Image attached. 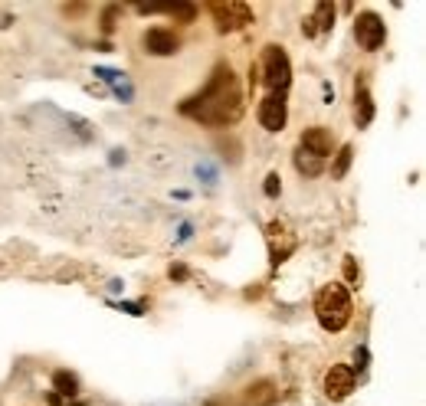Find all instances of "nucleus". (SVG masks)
Returning a JSON list of instances; mask_svg holds the SVG:
<instances>
[{
    "instance_id": "1",
    "label": "nucleus",
    "mask_w": 426,
    "mask_h": 406,
    "mask_svg": "<svg viewBox=\"0 0 426 406\" xmlns=\"http://www.w3.org/2000/svg\"><path fill=\"white\" fill-rule=\"evenodd\" d=\"M180 115H187V118H194L200 125H210V128L237 125L239 115H243V92H239L233 69L227 63H220L213 69L210 82L203 85V92H197L187 102H180Z\"/></svg>"
},
{
    "instance_id": "2",
    "label": "nucleus",
    "mask_w": 426,
    "mask_h": 406,
    "mask_svg": "<svg viewBox=\"0 0 426 406\" xmlns=\"http://www.w3.org/2000/svg\"><path fill=\"white\" fill-rule=\"evenodd\" d=\"M354 315V305H351V295L341 282H328L318 288L315 295V318L325 331H344Z\"/></svg>"
},
{
    "instance_id": "3",
    "label": "nucleus",
    "mask_w": 426,
    "mask_h": 406,
    "mask_svg": "<svg viewBox=\"0 0 426 406\" xmlns=\"http://www.w3.org/2000/svg\"><path fill=\"white\" fill-rule=\"evenodd\" d=\"M256 69H259V82H263L269 92H285V85L292 79L289 53H285L282 46H275V43H269V46L263 49V63Z\"/></svg>"
},
{
    "instance_id": "4",
    "label": "nucleus",
    "mask_w": 426,
    "mask_h": 406,
    "mask_svg": "<svg viewBox=\"0 0 426 406\" xmlns=\"http://www.w3.org/2000/svg\"><path fill=\"white\" fill-rule=\"evenodd\" d=\"M210 17L217 23V33H237L253 23V7L243 0H217L210 4Z\"/></svg>"
},
{
    "instance_id": "5",
    "label": "nucleus",
    "mask_w": 426,
    "mask_h": 406,
    "mask_svg": "<svg viewBox=\"0 0 426 406\" xmlns=\"http://www.w3.org/2000/svg\"><path fill=\"white\" fill-rule=\"evenodd\" d=\"M279 400V387L275 380H256L249 387H243L237 397H217L207 406H272Z\"/></svg>"
},
{
    "instance_id": "6",
    "label": "nucleus",
    "mask_w": 426,
    "mask_h": 406,
    "mask_svg": "<svg viewBox=\"0 0 426 406\" xmlns=\"http://www.w3.org/2000/svg\"><path fill=\"white\" fill-rule=\"evenodd\" d=\"M354 39H358V46L368 49V53L380 49V46H384V39H387V27H384V20H380L377 13H370V10L358 13V20H354Z\"/></svg>"
},
{
    "instance_id": "7",
    "label": "nucleus",
    "mask_w": 426,
    "mask_h": 406,
    "mask_svg": "<svg viewBox=\"0 0 426 406\" xmlns=\"http://www.w3.org/2000/svg\"><path fill=\"white\" fill-rule=\"evenodd\" d=\"M285 122H289V102H285V92H269L259 102V125L265 132H282Z\"/></svg>"
},
{
    "instance_id": "8",
    "label": "nucleus",
    "mask_w": 426,
    "mask_h": 406,
    "mask_svg": "<svg viewBox=\"0 0 426 406\" xmlns=\"http://www.w3.org/2000/svg\"><path fill=\"white\" fill-rule=\"evenodd\" d=\"M354 390V367L351 364H332V370L325 374V397L341 403V400L351 397Z\"/></svg>"
},
{
    "instance_id": "9",
    "label": "nucleus",
    "mask_w": 426,
    "mask_h": 406,
    "mask_svg": "<svg viewBox=\"0 0 426 406\" xmlns=\"http://www.w3.org/2000/svg\"><path fill=\"white\" fill-rule=\"evenodd\" d=\"M265 243H269V262L272 265L285 262V259L295 253V236L279 223V220H272V223L265 227Z\"/></svg>"
},
{
    "instance_id": "10",
    "label": "nucleus",
    "mask_w": 426,
    "mask_h": 406,
    "mask_svg": "<svg viewBox=\"0 0 426 406\" xmlns=\"http://www.w3.org/2000/svg\"><path fill=\"white\" fill-rule=\"evenodd\" d=\"M299 148H302V151H308V154H315L318 161H325V158L334 151V134H332V128H325V125H312V128H305Z\"/></svg>"
},
{
    "instance_id": "11",
    "label": "nucleus",
    "mask_w": 426,
    "mask_h": 406,
    "mask_svg": "<svg viewBox=\"0 0 426 406\" xmlns=\"http://www.w3.org/2000/svg\"><path fill=\"white\" fill-rule=\"evenodd\" d=\"M144 53H151V56H174L180 49V39L174 37V30H164V27H154L144 33Z\"/></svg>"
},
{
    "instance_id": "12",
    "label": "nucleus",
    "mask_w": 426,
    "mask_h": 406,
    "mask_svg": "<svg viewBox=\"0 0 426 406\" xmlns=\"http://www.w3.org/2000/svg\"><path fill=\"white\" fill-rule=\"evenodd\" d=\"M354 122H358V128H368L374 122V99H370V89L364 85V79L354 82Z\"/></svg>"
},
{
    "instance_id": "13",
    "label": "nucleus",
    "mask_w": 426,
    "mask_h": 406,
    "mask_svg": "<svg viewBox=\"0 0 426 406\" xmlns=\"http://www.w3.org/2000/svg\"><path fill=\"white\" fill-rule=\"evenodd\" d=\"M334 4L332 0H322V4H315V13L308 17V23H312L315 33H322V30H332L334 27Z\"/></svg>"
},
{
    "instance_id": "14",
    "label": "nucleus",
    "mask_w": 426,
    "mask_h": 406,
    "mask_svg": "<svg viewBox=\"0 0 426 406\" xmlns=\"http://www.w3.org/2000/svg\"><path fill=\"white\" fill-rule=\"evenodd\" d=\"M53 387H56V397H76L79 393V380H76V374H69V370H56L53 374Z\"/></svg>"
},
{
    "instance_id": "15",
    "label": "nucleus",
    "mask_w": 426,
    "mask_h": 406,
    "mask_svg": "<svg viewBox=\"0 0 426 406\" xmlns=\"http://www.w3.org/2000/svg\"><path fill=\"white\" fill-rule=\"evenodd\" d=\"M292 161H295V170H299V174H305V177H318V174H322V161H318L315 154L302 151V148L295 151Z\"/></svg>"
},
{
    "instance_id": "16",
    "label": "nucleus",
    "mask_w": 426,
    "mask_h": 406,
    "mask_svg": "<svg viewBox=\"0 0 426 406\" xmlns=\"http://www.w3.org/2000/svg\"><path fill=\"white\" fill-rule=\"evenodd\" d=\"M351 161H354V148L351 144H344L338 154H334V164H332V180H344V174H348Z\"/></svg>"
},
{
    "instance_id": "17",
    "label": "nucleus",
    "mask_w": 426,
    "mask_h": 406,
    "mask_svg": "<svg viewBox=\"0 0 426 406\" xmlns=\"http://www.w3.org/2000/svg\"><path fill=\"white\" fill-rule=\"evenodd\" d=\"M168 13L174 20H180V23H194V17H197V7H194V4H168Z\"/></svg>"
},
{
    "instance_id": "18",
    "label": "nucleus",
    "mask_w": 426,
    "mask_h": 406,
    "mask_svg": "<svg viewBox=\"0 0 426 406\" xmlns=\"http://www.w3.org/2000/svg\"><path fill=\"white\" fill-rule=\"evenodd\" d=\"M263 190H265V197H279V190H282V180H279V174H269V177H265V184H263Z\"/></svg>"
},
{
    "instance_id": "19",
    "label": "nucleus",
    "mask_w": 426,
    "mask_h": 406,
    "mask_svg": "<svg viewBox=\"0 0 426 406\" xmlns=\"http://www.w3.org/2000/svg\"><path fill=\"white\" fill-rule=\"evenodd\" d=\"M344 279H348V282H354V285H358V279H361L358 265H354V255H344Z\"/></svg>"
},
{
    "instance_id": "20",
    "label": "nucleus",
    "mask_w": 426,
    "mask_h": 406,
    "mask_svg": "<svg viewBox=\"0 0 426 406\" xmlns=\"http://www.w3.org/2000/svg\"><path fill=\"white\" fill-rule=\"evenodd\" d=\"M138 13H168V4H138Z\"/></svg>"
},
{
    "instance_id": "21",
    "label": "nucleus",
    "mask_w": 426,
    "mask_h": 406,
    "mask_svg": "<svg viewBox=\"0 0 426 406\" xmlns=\"http://www.w3.org/2000/svg\"><path fill=\"white\" fill-rule=\"evenodd\" d=\"M112 27H115V7H108L102 17V33H112Z\"/></svg>"
},
{
    "instance_id": "22",
    "label": "nucleus",
    "mask_w": 426,
    "mask_h": 406,
    "mask_svg": "<svg viewBox=\"0 0 426 406\" xmlns=\"http://www.w3.org/2000/svg\"><path fill=\"white\" fill-rule=\"evenodd\" d=\"M170 279L184 282V279H187V269H184V265H170Z\"/></svg>"
},
{
    "instance_id": "23",
    "label": "nucleus",
    "mask_w": 426,
    "mask_h": 406,
    "mask_svg": "<svg viewBox=\"0 0 426 406\" xmlns=\"http://www.w3.org/2000/svg\"><path fill=\"white\" fill-rule=\"evenodd\" d=\"M73 406H85V403H73Z\"/></svg>"
}]
</instances>
